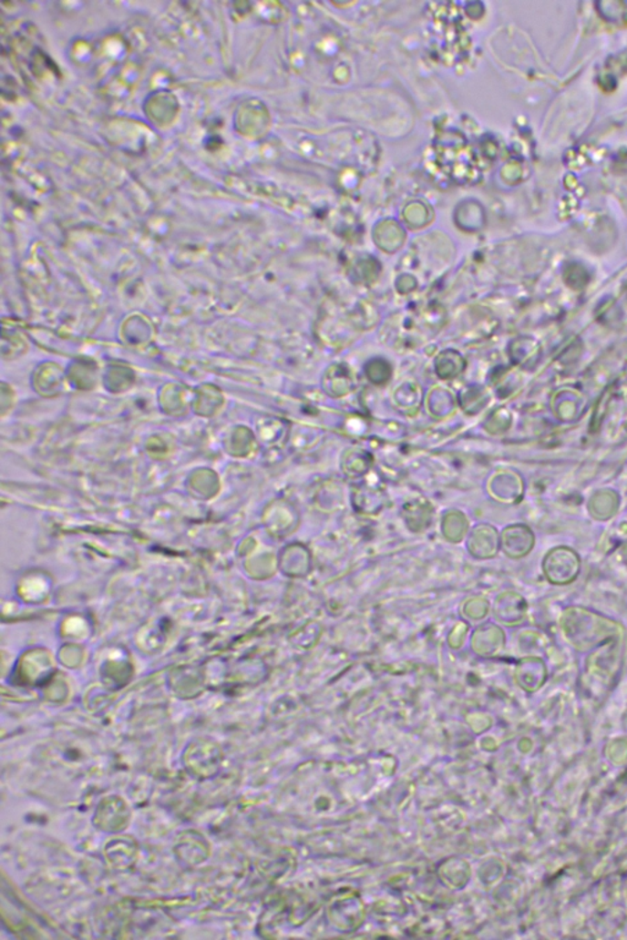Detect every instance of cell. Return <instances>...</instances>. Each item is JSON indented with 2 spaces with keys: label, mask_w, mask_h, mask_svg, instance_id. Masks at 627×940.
Masks as SVG:
<instances>
[{
  "label": "cell",
  "mask_w": 627,
  "mask_h": 940,
  "mask_svg": "<svg viewBox=\"0 0 627 940\" xmlns=\"http://www.w3.org/2000/svg\"><path fill=\"white\" fill-rule=\"evenodd\" d=\"M185 767L192 772V775L200 778H211L221 767L222 752L215 742L206 740H198L190 743L184 754Z\"/></svg>",
  "instance_id": "1"
},
{
  "label": "cell",
  "mask_w": 627,
  "mask_h": 940,
  "mask_svg": "<svg viewBox=\"0 0 627 940\" xmlns=\"http://www.w3.org/2000/svg\"><path fill=\"white\" fill-rule=\"evenodd\" d=\"M129 808L118 797L102 801L96 812L95 824L102 831L117 833L123 831L129 822Z\"/></svg>",
  "instance_id": "2"
}]
</instances>
